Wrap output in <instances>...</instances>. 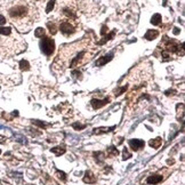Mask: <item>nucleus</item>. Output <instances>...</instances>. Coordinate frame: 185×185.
<instances>
[{
  "label": "nucleus",
  "instance_id": "nucleus-1",
  "mask_svg": "<svg viewBox=\"0 0 185 185\" xmlns=\"http://www.w3.org/2000/svg\"><path fill=\"white\" fill-rule=\"evenodd\" d=\"M94 53L95 49L89 46L88 39H82L81 41H77L71 45H64L60 49L54 65L60 70L85 65L92 58Z\"/></svg>",
  "mask_w": 185,
  "mask_h": 185
},
{
  "label": "nucleus",
  "instance_id": "nucleus-2",
  "mask_svg": "<svg viewBox=\"0 0 185 185\" xmlns=\"http://www.w3.org/2000/svg\"><path fill=\"white\" fill-rule=\"evenodd\" d=\"M8 14L11 22L21 31H29L37 17V10L32 3L26 0H21L9 8Z\"/></svg>",
  "mask_w": 185,
  "mask_h": 185
},
{
  "label": "nucleus",
  "instance_id": "nucleus-3",
  "mask_svg": "<svg viewBox=\"0 0 185 185\" xmlns=\"http://www.w3.org/2000/svg\"><path fill=\"white\" fill-rule=\"evenodd\" d=\"M74 19H71V18H66L64 21H62L60 23V31L62 32V34L69 37V36H72L76 31H77V25L73 23Z\"/></svg>",
  "mask_w": 185,
  "mask_h": 185
},
{
  "label": "nucleus",
  "instance_id": "nucleus-4",
  "mask_svg": "<svg viewBox=\"0 0 185 185\" xmlns=\"http://www.w3.org/2000/svg\"><path fill=\"white\" fill-rule=\"evenodd\" d=\"M40 49L46 56L53 55L55 50V41L49 37H44L40 41Z\"/></svg>",
  "mask_w": 185,
  "mask_h": 185
},
{
  "label": "nucleus",
  "instance_id": "nucleus-5",
  "mask_svg": "<svg viewBox=\"0 0 185 185\" xmlns=\"http://www.w3.org/2000/svg\"><path fill=\"white\" fill-rule=\"evenodd\" d=\"M128 144H129V146H130V149L133 151H139L145 145L144 141H142V139H129L128 141Z\"/></svg>",
  "mask_w": 185,
  "mask_h": 185
},
{
  "label": "nucleus",
  "instance_id": "nucleus-6",
  "mask_svg": "<svg viewBox=\"0 0 185 185\" xmlns=\"http://www.w3.org/2000/svg\"><path fill=\"white\" fill-rule=\"evenodd\" d=\"M110 102V98H104V99H98V98H92L90 101V104L94 109H101L104 105H106Z\"/></svg>",
  "mask_w": 185,
  "mask_h": 185
},
{
  "label": "nucleus",
  "instance_id": "nucleus-7",
  "mask_svg": "<svg viewBox=\"0 0 185 185\" xmlns=\"http://www.w3.org/2000/svg\"><path fill=\"white\" fill-rule=\"evenodd\" d=\"M112 58H113V53H110V54H107V55H105V56H103V57L98 58V60L96 61L95 65H96V66H102V65H105V64H106V63H109V62H110Z\"/></svg>",
  "mask_w": 185,
  "mask_h": 185
},
{
  "label": "nucleus",
  "instance_id": "nucleus-8",
  "mask_svg": "<svg viewBox=\"0 0 185 185\" xmlns=\"http://www.w3.org/2000/svg\"><path fill=\"white\" fill-rule=\"evenodd\" d=\"M96 181H97L96 176L92 174L90 170H87L85 173V176H84V182L85 183H87V184H94Z\"/></svg>",
  "mask_w": 185,
  "mask_h": 185
},
{
  "label": "nucleus",
  "instance_id": "nucleus-9",
  "mask_svg": "<svg viewBox=\"0 0 185 185\" xmlns=\"http://www.w3.org/2000/svg\"><path fill=\"white\" fill-rule=\"evenodd\" d=\"M162 180H164V177L161 175H151L150 177L146 178V183L150 185H156L160 183Z\"/></svg>",
  "mask_w": 185,
  "mask_h": 185
},
{
  "label": "nucleus",
  "instance_id": "nucleus-10",
  "mask_svg": "<svg viewBox=\"0 0 185 185\" xmlns=\"http://www.w3.org/2000/svg\"><path fill=\"white\" fill-rule=\"evenodd\" d=\"M158 36H159V31H157V30H149L145 33L144 38L146 40H154L156 38H158Z\"/></svg>",
  "mask_w": 185,
  "mask_h": 185
},
{
  "label": "nucleus",
  "instance_id": "nucleus-11",
  "mask_svg": "<svg viewBox=\"0 0 185 185\" xmlns=\"http://www.w3.org/2000/svg\"><path fill=\"white\" fill-rule=\"evenodd\" d=\"M161 144H162V139H161V137L153 138V139H151V141L149 142V145H150L151 147H153V149H159Z\"/></svg>",
  "mask_w": 185,
  "mask_h": 185
},
{
  "label": "nucleus",
  "instance_id": "nucleus-12",
  "mask_svg": "<svg viewBox=\"0 0 185 185\" xmlns=\"http://www.w3.org/2000/svg\"><path fill=\"white\" fill-rule=\"evenodd\" d=\"M50 152H53V153H55L56 156H62V154H64L65 152H66V150H65V147H63V146H55V147H53V149H50Z\"/></svg>",
  "mask_w": 185,
  "mask_h": 185
},
{
  "label": "nucleus",
  "instance_id": "nucleus-13",
  "mask_svg": "<svg viewBox=\"0 0 185 185\" xmlns=\"http://www.w3.org/2000/svg\"><path fill=\"white\" fill-rule=\"evenodd\" d=\"M161 19H162V17L160 14H154L151 18V23L153 25H159V24H161Z\"/></svg>",
  "mask_w": 185,
  "mask_h": 185
},
{
  "label": "nucleus",
  "instance_id": "nucleus-14",
  "mask_svg": "<svg viewBox=\"0 0 185 185\" xmlns=\"http://www.w3.org/2000/svg\"><path fill=\"white\" fill-rule=\"evenodd\" d=\"M19 69H21L22 71H27V70H30V63H29L26 60H22V61L19 62Z\"/></svg>",
  "mask_w": 185,
  "mask_h": 185
},
{
  "label": "nucleus",
  "instance_id": "nucleus-15",
  "mask_svg": "<svg viewBox=\"0 0 185 185\" xmlns=\"http://www.w3.org/2000/svg\"><path fill=\"white\" fill-rule=\"evenodd\" d=\"M106 153H107L109 157H117V156L119 154V151H118L114 146H110V147H107Z\"/></svg>",
  "mask_w": 185,
  "mask_h": 185
},
{
  "label": "nucleus",
  "instance_id": "nucleus-16",
  "mask_svg": "<svg viewBox=\"0 0 185 185\" xmlns=\"http://www.w3.org/2000/svg\"><path fill=\"white\" fill-rule=\"evenodd\" d=\"M105 154L103 153V152H95L94 153V157H95V159L97 160V162H99V164H103L104 162V160H105V157H104Z\"/></svg>",
  "mask_w": 185,
  "mask_h": 185
},
{
  "label": "nucleus",
  "instance_id": "nucleus-17",
  "mask_svg": "<svg viewBox=\"0 0 185 185\" xmlns=\"http://www.w3.org/2000/svg\"><path fill=\"white\" fill-rule=\"evenodd\" d=\"M114 127H112V128H105V127H103V128H95L94 130H92V133L94 134H97V135H99V134H104V133H107V131H110V130H112Z\"/></svg>",
  "mask_w": 185,
  "mask_h": 185
},
{
  "label": "nucleus",
  "instance_id": "nucleus-18",
  "mask_svg": "<svg viewBox=\"0 0 185 185\" xmlns=\"http://www.w3.org/2000/svg\"><path fill=\"white\" fill-rule=\"evenodd\" d=\"M0 34L8 37L11 34V27H5V26H0Z\"/></svg>",
  "mask_w": 185,
  "mask_h": 185
},
{
  "label": "nucleus",
  "instance_id": "nucleus-19",
  "mask_svg": "<svg viewBox=\"0 0 185 185\" xmlns=\"http://www.w3.org/2000/svg\"><path fill=\"white\" fill-rule=\"evenodd\" d=\"M34 36H36L37 38H42V37L45 36V29H42V27H38V29H36V31H34Z\"/></svg>",
  "mask_w": 185,
  "mask_h": 185
},
{
  "label": "nucleus",
  "instance_id": "nucleus-20",
  "mask_svg": "<svg viewBox=\"0 0 185 185\" xmlns=\"http://www.w3.org/2000/svg\"><path fill=\"white\" fill-rule=\"evenodd\" d=\"M54 6H55V0H49V1H48V5H47V7H46V13H47V14L50 13V11L53 10Z\"/></svg>",
  "mask_w": 185,
  "mask_h": 185
},
{
  "label": "nucleus",
  "instance_id": "nucleus-21",
  "mask_svg": "<svg viewBox=\"0 0 185 185\" xmlns=\"http://www.w3.org/2000/svg\"><path fill=\"white\" fill-rule=\"evenodd\" d=\"M72 127L76 129V130H82L86 128V125H82V123H79V122H76L72 125Z\"/></svg>",
  "mask_w": 185,
  "mask_h": 185
},
{
  "label": "nucleus",
  "instance_id": "nucleus-22",
  "mask_svg": "<svg viewBox=\"0 0 185 185\" xmlns=\"http://www.w3.org/2000/svg\"><path fill=\"white\" fill-rule=\"evenodd\" d=\"M47 25H48V27H49V31H50V33H52V34H55V33H56V31H57V30H56V26H55V24H54V23H48Z\"/></svg>",
  "mask_w": 185,
  "mask_h": 185
},
{
  "label": "nucleus",
  "instance_id": "nucleus-23",
  "mask_svg": "<svg viewBox=\"0 0 185 185\" xmlns=\"http://www.w3.org/2000/svg\"><path fill=\"white\" fill-rule=\"evenodd\" d=\"M130 157H131V154L128 152V149L125 147V149H123V158H122V159H123V160H127V159H129Z\"/></svg>",
  "mask_w": 185,
  "mask_h": 185
},
{
  "label": "nucleus",
  "instance_id": "nucleus-24",
  "mask_svg": "<svg viewBox=\"0 0 185 185\" xmlns=\"http://www.w3.org/2000/svg\"><path fill=\"white\" fill-rule=\"evenodd\" d=\"M56 175L62 180V181H66V175L63 173V172H60V170H57L56 172Z\"/></svg>",
  "mask_w": 185,
  "mask_h": 185
},
{
  "label": "nucleus",
  "instance_id": "nucleus-25",
  "mask_svg": "<svg viewBox=\"0 0 185 185\" xmlns=\"http://www.w3.org/2000/svg\"><path fill=\"white\" fill-rule=\"evenodd\" d=\"M32 122H33L34 125H37V126H39V127H41V128H44V127L48 126L47 123H45V122H41V121H37V120H33Z\"/></svg>",
  "mask_w": 185,
  "mask_h": 185
},
{
  "label": "nucleus",
  "instance_id": "nucleus-26",
  "mask_svg": "<svg viewBox=\"0 0 185 185\" xmlns=\"http://www.w3.org/2000/svg\"><path fill=\"white\" fill-rule=\"evenodd\" d=\"M126 89H127V86H126V87H121L120 89H118V90H117V94H115V95H117V96L121 95V94H122L123 92H126Z\"/></svg>",
  "mask_w": 185,
  "mask_h": 185
},
{
  "label": "nucleus",
  "instance_id": "nucleus-27",
  "mask_svg": "<svg viewBox=\"0 0 185 185\" xmlns=\"http://www.w3.org/2000/svg\"><path fill=\"white\" fill-rule=\"evenodd\" d=\"M5 23H6V18H5V16L0 15V24H1V25H3Z\"/></svg>",
  "mask_w": 185,
  "mask_h": 185
},
{
  "label": "nucleus",
  "instance_id": "nucleus-28",
  "mask_svg": "<svg viewBox=\"0 0 185 185\" xmlns=\"http://www.w3.org/2000/svg\"><path fill=\"white\" fill-rule=\"evenodd\" d=\"M105 31L107 32V26H105V25H104V26L102 27V31H101V34H102V36H104V34H105Z\"/></svg>",
  "mask_w": 185,
  "mask_h": 185
},
{
  "label": "nucleus",
  "instance_id": "nucleus-29",
  "mask_svg": "<svg viewBox=\"0 0 185 185\" xmlns=\"http://www.w3.org/2000/svg\"><path fill=\"white\" fill-rule=\"evenodd\" d=\"M16 137H17L16 139H17L18 142H22V143H26V141H25V139H23L24 137H22V136H16Z\"/></svg>",
  "mask_w": 185,
  "mask_h": 185
},
{
  "label": "nucleus",
  "instance_id": "nucleus-30",
  "mask_svg": "<svg viewBox=\"0 0 185 185\" xmlns=\"http://www.w3.org/2000/svg\"><path fill=\"white\" fill-rule=\"evenodd\" d=\"M174 33H175V34H178V33H180V30H178L177 27H175V30H174Z\"/></svg>",
  "mask_w": 185,
  "mask_h": 185
},
{
  "label": "nucleus",
  "instance_id": "nucleus-31",
  "mask_svg": "<svg viewBox=\"0 0 185 185\" xmlns=\"http://www.w3.org/2000/svg\"><path fill=\"white\" fill-rule=\"evenodd\" d=\"M0 128H1V129H2V128H3V127H2V126H1V125H0Z\"/></svg>",
  "mask_w": 185,
  "mask_h": 185
},
{
  "label": "nucleus",
  "instance_id": "nucleus-32",
  "mask_svg": "<svg viewBox=\"0 0 185 185\" xmlns=\"http://www.w3.org/2000/svg\"><path fill=\"white\" fill-rule=\"evenodd\" d=\"M27 185H33V184H27Z\"/></svg>",
  "mask_w": 185,
  "mask_h": 185
},
{
  "label": "nucleus",
  "instance_id": "nucleus-33",
  "mask_svg": "<svg viewBox=\"0 0 185 185\" xmlns=\"http://www.w3.org/2000/svg\"><path fill=\"white\" fill-rule=\"evenodd\" d=\"M0 153H1V150H0Z\"/></svg>",
  "mask_w": 185,
  "mask_h": 185
},
{
  "label": "nucleus",
  "instance_id": "nucleus-34",
  "mask_svg": "<svg viewBox=\"0 0 185 185\" xmlns=\"http://www.w3.org/2000/svg\"><path fill=\"white\" fill-rule=\"evenodd\" d=\"M128 185H130V184H128Z\"/></svg>",
  "mask_w": 185,
  "mask_h": 185
}]
</instances>
